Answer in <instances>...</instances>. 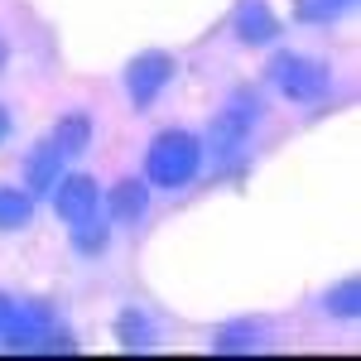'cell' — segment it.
<instances>
[{
	"label": "cell",
	"instance_id": "1",
	"mask_svg": "<svg viewBox=\"0 0 361 361\" xmlns=\"http://www.w3.org/2000/svg\"><path fill=\"white\" fill-rule=\"evenodd\" d=\"M197 159H202V149L188 130H164L145 154V178L159 188H183L197 173Z\"/></svg>",
	"mask_w": 361,
	"mask_h": 361
},
{
	"label": "cell",
	"instance_id": "2",
	"mask_svg": "<svg viewBox=\"0 0 361 361\" xmlns=\"http://www.w3.org/2000/svg\"><path fill=\"white\" fill-rule=\"evenodd\" d=\"M270 78H275V87L289 102H318L328 92V68L313 63V58H299V54H275Z\"/></svg>",
	"mask_w": 361,
	"mask_h": 361
},
{
	"label": "cell",
	"instance_id": "3",
	"mask_svg": "<svg viewBox=\"0 0 361 361\" xmlns=\"http://www.w3.org/2000/svg\"><path fill=\"white\" fill-rule=\"evenodd\" d=\"M54 207H58V217H63L68 226L97 222V207H102V188H97V178L73 173V178L54 183Z\"/></svg>",
	"mask_w": 361,
	"mask_h": 361
},
{
	"label": "cell",
	"instance_id": "4",
	"mask_svg": "<svg viewBox=\"0 0 361 361\" xmlns=\"http://www.w3.org/2000/svg\"><path fill=\"white\" fill-rule=\"evenodd\" d=\"M169 78H173V58L169 54H140L135 63L126 68V92H130L135 106H149L169 87Z\"/></svg>",
	"mask_w": 361,
	"mask_h": 361
},
{
	"label": "cell",
	"instance_id": "5",
	"mask_svg": "<svg viewBox=\"0 0 361 361\" xmlns=\"http://www.w3.org/2000/svg\"><path fill=\"white\" fill-rule=\"evenodd\" d=\"M255 121H260V106H255L250 97H236V102L217 116V126H212V145H217V149H236V145L255 130Z\"/></svg>",
	"mask_w": 361,
	"mask_h": 361
},
{
	"label": "cell",
	"instance_id": "6",
	"mask_svg": "<svg viewBox=\"0 0 361 361\" xmlns=\"http://www.w3.org/2000/svg\"><path fill=\"white\" fill-rule=\"evenodd\" d=\"M106 207H111L116 222H140L145 207H149V188H145L140 178H121L111 193H106Z\"/></svg>",
	"mask_w": 361,
	"mask_h": 361
},
{
	"label": "cell",
	"instance_id": "7",
	"mask_svg": "<svg viewBox=\"0 0 361 361\" xmlns=\"http://www.w3.org/2000/svg\"><path fill=\"white\" fill-rule=\"evenodd\" d=\"M279 34V20L255 0V5H241V15H236V39L241 44H270Z\"/></svg>",
	"mask_w": 361,
	"mask_h": 361
},
{
	"label": "cell",
	"instance_id": "8",
	"mask_svg": "<svg viewBox=\"0 0 361 361\" xmlns=\"http://www.w3.org/2000/svg\"><path fill=\"white\" fill-rule=\"evenodd\" d=\"M63 149H58L54 140L49 145H39V149H29V159H25V178H29V188H54L58 183V169H63Z\"/></svg>",
	"mask_w": 361,
	"mask_h": 361
},
{
	"label": "cell",
	"instance_id": "9",
	"mask_svg": "<svg viewBox=\"0 0 361 361\" xmlns=\"http://www.w3.org/2000/svg\"><path fill=\"white\" fill-rule=\"evenodd\" d=\"M34 217V197L25 188H0V231H20Z\"/></svg>",
	"mask_w": 361,
	"mask_h": 361
},
{
	"label": "cell",
	"instance_id": "10",
	"mask_svg": "<svg viewBox=\"0 0 361 361\" xmlns=\"http://www.w3.org/2000/svg\"><path fill=\"white\" fill-rule=\"evenodd\" d=\"M87 140H92V121H87L82 111H73V116H63V121H58L54 145L63 149V154H78V149H87Z\"/></svg>",
	"mask_w": 361,
	"mask_h": 361
},
{
	"label": "cell",
	"instance_id": "11",
	"mask_svg": "<svg viewBox=\"0 0 361 361\" xmlns=\"http://www.w3.org/2000/svg\"><path fill=\"white\" fill-rule=\"evenodd\" d=\"M116 337H121L126 347H149V342H154L149 318H145V313H135V308H126V313L116 318Z\"/></svg>",
	"mask_w": 361,
	"mask_h": 361
},
{
	"label": "cell",
	"instance_id": "12",
	"mask_svg": "<svg viewBox=\"0 0 361 361\" xmlns=\"http://www.w3.org/2000/svg\"><path fill=\"white\" fill-rule=\"evenodd\" d=\"M357 308H361V284L357 279H347L342 289L328 294V313H333V318H357Z\"/></svg>",
	"mask_w": 361,
	"mask_h": 361
},
{
	"label": "cell",
	"instance_id": "13",
	"mask_svg": "<svg viewBox=\"0 0 361 361\" xmlns=\"http://www.w3.org/2000/svg\"><path fill=\"white\" fill-rule=\"evenodd\" d=\"M347 5H352V0H294L299 20H308V25H318V20H337Z\"/></svg>",
	"mask_w": 361,
	"mask_h": 361
},
{
	"label": "cell",
	"instance_id": "14",
	"mask_svg": "<svg viewBox=\"0 0 361 361\" xmlns=\"http://www.w3.org/2000/svg\"><path fill=\"white\" fill-rule=\"evenodd\" d=\"M106 241H111V231H106V226H97V222H82V226H78V236H73V246L82 250V255H102Z\"/></svg>",
	"mask_w": 361,
	"mask_h": 361
},
{
	"label": "cell",
	"instance_id": "15",
	"mask_svg": "<svg viewBox=\"0 0 361 361\" xmlns=\"http://www.w3.org/2000/svg\"><path fill=\"white\" fill-rule=\"evenodd\" d=\"M10 318H15V299H10V294H0V333H5V323H10Z\"/></svg>",
	"mask_w": 361,
	"mask_h": 361
},
{
	"label": "cell",
	"instance_id": "16",
	"mask_svg": "<svg viewBox=\"0 0 361 361\" xmlns=\"http://www.w3.org/2000/svg\"><path fill=\"white\" fill-rule=\"evenodd\" d=\"M5 140H10V111L0 106V145H5Z\"/></svg>",
	"mask_w": 361,
	"mask_h": 361
},
{
	"label": "cell",
	"instance_id": "17",
	"mask_svg": "<svg viewBox=\"0 0 361 361\" xmlns=\"http://www.w3.org/2000/svg\"><path fill=\"white\" fill-rule=\"evenodd\" d=\"M0 68H5V44H0Z\"/></svg>",
	"mask_w": 361,
	"mask_h": 361
}]
</instances>
